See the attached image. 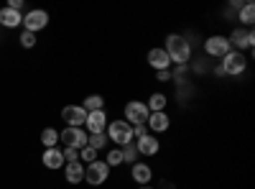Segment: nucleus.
I'll use <instances>...</instances> for the list:
<instances>
[{
	"label": "nucleus",
	"mask_w": 255,
	"mask_h": 189,
	"mask_svg": "<svg viewBox=\"0 0 255 189\" xmlns=\"http://www.w3.org/2000/svg\"><path fill=\"white\" fill-rule=\"evenodd\" d=\"M163 51L168 54V59H171V64L176 67H186V61L191 56V46H189V41L179 33H168L166 36V46Z\"/></svg>",
	"instance_id": "f257e3e1"
},
{
	"label": "nucleus",
	"mask_w": 255,
	"mask_h": 189,
	"mask_svg": "<svg viewBox=\"0 0 255 189\" xmlns=\"http://www.w3.org/2000/svg\"><path fill=\"white\" fill-rule=\"evenodd\" d=\"M105 136H108L113 143H118V149H123V146H128L133 141V125L125 123V120H113V123H108Z\"/></svg>",
	"instance_id": "f03ea898"
},
{
	"label": "nucleus",
	"mask_w": 255,
	"mask_h": 189,
	"mask_svg": "<svg viewBox=\"0 0 255 189\" xmlns=\"http://www.w3.org/2000/svg\"><path fill=\"white\" fill-rule=\"evenodd\" d=\"M245 67H248L245 54H243V51H230V54H225V56H222V67H220V72H222V74H232V77H238V74H243V72H245Z\"/></svg>",
	"instance_id": "7ed1b4c3"
},
{
	"label": "nucleus",
	"mask_w": 255,
	"mask_h": 189,
	"mask_svg": "<svg viewBox=\"0 0 255 189\" xmlns=\"http://www.w3.org/2000/svg\"><path fill=\"white\" fill-rule=\"evenodd\" d=\"M108 177H110V166L105 164V161H92V164H87V169H84V182L87 184H92V187H100V184H105L108 182Z\"/></svg>",
	"instance_id": "20e7f679"
},
{
	"label": "nucleus",
	"mask_w": 255,
	"mask_h": 189,
	"mask_svg": "<svg viewBox=\"0 0 255 189\" xmlns=\"http://www.w3.org/2000/svg\"><path fill=\"white\" fill-rule=\"evenodd\" d=\"M87 138H90V133L84 128H69V125L59 133V141L67 146V149H77V151L87 146Z\"/></svg>",
	"instance_id": "39448f33"
},
{
	"label": "nucleus",
	"mask_w": 255,
	"mask_h": 189,
	"mask_svg": "<svg viewBox=\"0 0 255 189\" xmlns=\"http://www.w3.org/2000/svg\"><path fill=\"white\" fill-rule=\"evenodd\" d=\"M148 115H151V110H148V105L140 102V100H130L125 105V123H133V125H140L148 120Z\"/></svg>",
	"instance_id": "423d86ee"
},
{
	"label": "nucleus",
	"mask_w": 255,
	"mask_h": 189,
	"mask_svg": "<svg viewBox=\"0 0 255 189\" xmlns=\"http://www.w3.org/2000/svg\"><path fill=\"white\" fill-rule=\"evenodd\" d=\"M227 41H230V46H232V51H243V49H253V44H255V33L248 28H235L230 36H227Z\"/></svg>",
	"instance_id": "0eeeda50"
},
{
	"label": "nucleus",
	"mask_w": 255,
	"mask_h": 189,
	"mask_svg": "<svg viewBox=\"0 0 255 189\" xmlns=\"http://www.w3.org/2000/svg\"><path fill=\"white\" fill-rule=\"evenodd\" d=\"M46 26H49V13L46 10H28L23 15V28L28 33H36V31L46 28Z\"/></svg>",
	"instance_id": "6e6552de"
},
{
	"label": "nucleus",
	"mask_w": 255,
	"mask_h": 189,
	"mask_svg": "<svg viewBox=\"0 0 255 189\" xmlns=\"http://www.w3.org/2000/svg\"><path fill=\"white\" fill-rule=\"evenodd\" d=\"M61 118H64V123H69V128H82L84 120H87V110L82 105H67L61 110Z\"/></svg>",
	"instance_id": "1a4fd4ad"
},
{
	"label": "nucleus",
	"mask_w": 255,
	"mask_h": 189,
	"mask_svg": "<svg viewBox=\"0 0 255 189\" xmlns=\"http://www.w3.org/2000/svg\"><path fill=\"white\" fill-rule=\"evenodd\" d=\"M204 49H207V54H209V56H220V59H222L225 54H230V51H232L227 36H209V38L204 41Z\"/></svg>",
	"instance_id": "9d476101"
},
{
	"label": "nucleus",
	"mask_w": 255,
	"mask_h": 189,
	"mask_svg": "<svg viewBox=\"0 0 255 189\" xmlns=\"http://www.w3.org/2000/svg\"><path fill=\"white\" fill-rule=\"evenodd\" d=\"M108 115H105V110H95V113H87V120H84V125H87L90 136L92 133H105L108 131Z\"/></svg>",
	"instance_id": "9b49d317"
},
{
	"label": "nucleus",
	"mask_w": 255,
	"mask_h": 189,
	"mask_svg": "<svg viewBox=\"0 0 255 189\" xmlns=\"http://www.w3.org/2000/svg\"><path fill=\"white\" fill-rule=\"evenodd\" d=\"M135 149H138V154L140 156H156L158 154V149H161V143H158V138L156 136H143V138H138V143H135Z\"/></svg>",
	"instance_id": "f8f14e48"
},
{
	"label": "nucleus",
	"mask_w": 255,
	"mask_h": 189,
	"mask_svg": "<svg viewBox=\"0 0 255 189\" xmlns=\"http://www.w3.org/2000/svg\"><path fill=\"white\" fill-rule=\"evenodd\" d=\"M168 125H171V118H168L166 113H151L145 120V128H151L153 133H163L168 131Z\"/></svg>",
	"instance_id": "ddd939ff"
},
{
	"label": "nucleus",
	"mask_w": 255,
	"mask_h": 189,
	"mask_svg": "<svg viewBox=\"0 0 255 189\" xmlns=\"http://www.w3.org/2000/svg\"><path fill=\"white\" fill-rule=\"evenodd\" d=\"M148 64H151L156 72H161V69L171 67V59H168V54L163 49H151V51H148Z\"/></svg>",
	"instance_id": "4468645a"
},
{
	"label": "nucleus",
	"mask_w": 255,
	"mask_h": 189,
	"mask_svg": "<svg viewBox=\"0 0 255 189\" xmlns=\"http://www.w3.org/2000/svg\"><path fill=\"white\" fill-rule=\"evenodd\" d=\"M130 177H133L135 184H143V187H145L148 182L153 179V169H151L148 164H133V166H130Z\"/></svg>",
	"instance_id": "2eb2a0df"
},
{
	"label": "nucleus",
	"mask_w": 255,
	"mask_h": 189,
	"mask_svg": "<svg viewBox=\"0 0 255 189\" xmlns=\"http://www.w3.org/2000/svg\"><path fill=\"white\" fill-rule=\"evenodd\" d=\"M0 23H3L5 28H15V26H20V23H23V15H20L18 10H13V8H3V10H0Z\"/></svg>",
	"instance_id": "dca6fc26"
},
{
	"label": "nucleus",
	"mask_w": 255,
	"mask_h": 189,
	"mask_svg": "<svg viewBox=\"0 0 255 189\" xmlns=\"http://www.w3.org/2000/svg\"><path fill=\"white\" fill-rule=\"evenodd\" d=\"M44 166L46 169H59V166H64L67 161H64V154H61V149H46L44 151Z\"/></svg>",
	"instance_id": "f3484780"
},
{
	"label": "nucleus",
	"mask_w": 255,
	"mask_h": 189,
	"mask_svg": "<svg viewBox=\"0 0 255 189\" xmlns=\"http://www.w3.org/2000/svg\"><path fill=\"white\" fill-rule=\"evenodd\" d=\"M64 179L69 184H79L84 179V166L77 161V164H67V169H64Z\"/></svg>",
	"instance_id": "a211bd4d"
},
{
	"label": "nucleus",
	"mask_w": 255,
	"mask_h": 189,
	"mask_svg": "<svg viewBox=\"0 0 255 189\" xmlns=\"http://www.w3.org/2000/svg\"><path fill=\"white\" fill-rule=\"evenodd\" d=\"M166 102L168 100H166L163 92H153L151 97H148L145 105H148V110H151V113H166Z\"/></svg>",
	"instance_id": "6ab92c4d"
},
{
	"label": "nucleus",
	"mask_w": 255,
	"mask_h": 189,
	"mask_svg": "<svg viewBox=\"0 0 255 189\" xmlns=\"http://www.w3.org/2000/svg\"><path fill=\"white\" fill-rule=\"evenodd\" d=\"M41 143H44L46 149H56V143H59V131H56V128H44V133H41Z\"/></svg>",
	"instance_id": "aec40b11"
},
{
	"label": "nucleus",
	"mask_w": 255,
	"mask_h": 189,
	"mask_svg": "<svg viewBox=\"0 0 255 189\" xmlns=\"http://www.w3.org/2000/svg\"><path fill=\"white\" fill-rule=\"evenodd\" d=\"M102 105H105L102 95H90L87 100H84V105H82V108L87 110V113H95V110H102Z\"/></svg>",
	"instance_id": "412c9836"
},
{
	"label": "nucleus",
	"mask_w": 255,
	"mask_h": 189,
	"mask_svg": "<svg viewBox=\"0 0 255 189\" xmlns=\"http://www.w3.org/2000/svg\"><path fill=\"white\" fill-rule=\"evenodd\" d=\"M123 161L125 164H138V149H135V143H128V146H123Z\"/></svg>",
	"instance_id": "4be33fe9"
},
{
	"label": "nucleus",
	"mask_w": 255,
	"mask_h": 189,
	"mask_svg": "<svg viewBox=\"0 0 255 189\" xmlns=\"http://www.w3.org/2000/svg\"><path fill=\"white\" fill-rule=\"evenodd\" d=\"M240 20H243L245 26H253V20H255V5L253 3H245L240 8Z\"/></svg>",
	"instance_id": "5701e85b"
},
{
	"label": "nucleus",
	"mask_w": 255,
	"mask_h": 189,
	"mask_svg": "<svg viewBox=\"0 0 255 189\" xmlns=\"http://www.w3.org/2000/svg\"><path fill=\"white\" fill-rule=\"evenodd\" d=\"M105 143H108V136H105V133H92L87 138V146H90V149H95V151L105 149Z\"/></svg>",
	"instance_id": "b1692460"
},
{
	"label": "nucleus",
	"mask_w": 255,
	"mask_h": 189,
	"mask_svg": "<svg viewBox=\"0 0 255 189\" xmlns=\"http://www.w3.org/2000/svg\"><path fill=\"white\" fill-rule=\"evenodd\" d=\"M105 164H108L110 169H113V166H120V164H123V151H120V149H113V151L108 154V159H105Z\"/></svg>",
	"instance_id": "393cba45"
},
{
	"label": "nucleus",
	"mask_w": 255,
	"mask_h": 189,
	"mask_svg": "<svg viewBox=\"0 0 255 189\" xmlns=\"http://www.w3.org/2000/svg\"><path fill=\"white\" fill-rule=\"evenodd\" d=\"M79 161H87V164L97 161V151L90 149V146H84V149H79Z\"/></svg>",
	"instance_id": "a878e982"
},
{
	"label": "nucleus",
	"mask_w": 255,
	"mask_h": 189,
	"mask_svg": "<svg viewBox=\"0 0 255 189\" xmlns=\"http://www.w3.org/2000/svg\"><path fill=\"white\" fill-rule=\"evenodd\" d=\"M20 44H23L26 49L36 46V33H28V31H23V33H20Z\"/></svg>",
	"instance_id": "bb28decb"
},
{
	"label": "nucleus",
	"mask_w": 255,
	"mask_h": 189,
	"mask_svg": "<svg viewBox=\"0 0 255 189\" xmlns=\"http://www.w3.org/2000/svg\"><path fill=\"white\" fill-rule=\"evenodd\" d=\"M61 154H64V161H67V164H77L79 161V151L77 149H64Z\"/></svg>",
	"instance_id": "cd10ccee"
},
{
	"label": "nucleus",
	"mask_w": 255,
	"mask_h": 189,
	"mask_svg": "<svg viewBox=\"0 0 255 189\" xmlns=\"http://www.w3.org/2000/svg\"><path fill=\"white\" fill-rule=\"evenodd\" d=\"M148 133V128H145V123H140V125H133V136H138V138H143Z\"/></svg>",
	"instance_id": "c85d7f7f"
},
{
	"label": "nucleus",
	"mask_w": 255,
	"mask_h": 189,
	"mask_svg": "<svg viewBox=\"0 0 255 189\" xmlns=\"http://www.w3.org/2000/svg\"><path fill=\"white\" fill-rule=\"evenodd\" d=\"M156 79H158V82H168V79H171V69H161V72H156Z\"/></svg>",
	"instance_id": "c756f323"
},
{
	"label": "nucleus",
	"mask_w": 255,
	"mask_h": 189,
	"mask_svg": "<svg viewBox=\"0 0 255 189\" xmlns=\"http://www.w3.org/2000/svg\"><path fill=\"white\" fill-rule=\"evenodd\" d=\"M138 189H153V187H148V184H145V187H138Z\"/></svg>",
	"instance_id": "7c9ffc66"
}]
</instances>
